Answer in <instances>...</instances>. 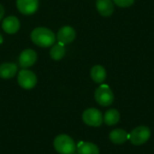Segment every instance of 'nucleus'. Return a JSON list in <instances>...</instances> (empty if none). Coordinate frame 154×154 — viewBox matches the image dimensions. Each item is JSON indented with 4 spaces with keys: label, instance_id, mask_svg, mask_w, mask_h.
I'll use <instances>...</instances> for the list:
<instances>
[{
    "label": "nucleus",
    "instance_id": "obj_1",
    "mask_svg": "<svg viewBox=\"0 0 154 154\" xmlns=\"http://www.w3.org/2000/svg\"><path fill=\"white\" fill-rule=\"evenodd\" d=\"M31 38L33 43L43 48L53 45L56 41L55 34L51 30L44 27L35 28L31 33Z\"/></svg>",
    "mask_w": 154,
    "mask_h": 154
},
{
    "label": "nucleus",
    "instance_id": "obj_2",
    "mask_svg": "<svg viewBox=\"0 0 154 154\" xmlns=\"http://www.w3.org/2000/svg\"><path fill=\"white\" fill-rule=\"evenodd\" d=\"M55 151L60 154H74L77 151V145L74 140L67 134L58 135L53 142Z\"/></svg>",
    "mask_w": 154,
    "mask_h": 154
},
{
    "label": "nucleus",
    "instance_id": "obj_3",
    "mask_svg": "<svg viewBox=\"0 0 154 154\" xmlns=\"http://www.w3.org/2000/svg\"><path fill=\"white\" fill-rule=\"evenodd\" d=\"M95 100L102 106H109L115 100V96L109 86L103 84L95 91Z\"/></svg>",
    "mask_w": 154,
    "mask_h": 154
},
{
    "label": "nucleus",
    "instance_id": "obj_4",
    "mask_svg": "<svg viewBox=\"0 0 154 154\" xmlns=\"http://www.w3.org/2000/svg\"><path fill=\"white\" fill-rule=\"evenodd\" d=\"M151 134L152 133L148 126H137L129 134V141L134 145H142L149 141Z\"/></svg>",
    "mask_w": 154,
    "mask_h": 154
},
{
    "label": "nucleus",
    "instance_id": "obj_5",
    "mask_svg": "<svg viewBox=\"0 0 154 154\" xmlns=\"http://www.w3.org/2000/svg\"><path fill=\"white\" fill-rule=\"evenodd\" d=\"M83 122L92 127H99L103 124V115L97 108H88L83 112L82 115Z\"/></svg>",
    "mask_w": 154,
    "mask_h": 154
},
{
    "label": "nucleus",
    "instance_id": "obj_6",
    "mask_svg": "<svg viewBox=\"0 0 154 154\" xmlns=\"http://www.w3.org/2000/svg\"><path fill=\"white\" fill-rule=\"evenodd\" d=\"M18 84L24 89H32L37 83V78L35 74L28 69H22L18 74Z\"/></svg>",
    "mask_w": 154,
    "mask_h": 154
},
{
    "label": "nucleus",
    "instance_id": "obj_7",
    "mask_svg": "<svg viewBox=\"0 0 154 154\" xmlns=\"http://www.w3.org/2000/svg\"><path fill=\"white\" fill-rule=\"evenodd\" d=\"M18 10L23 14H32L36 12L39 6L38 0H16Z\"/></svg>",
    "mask_w": 154,
    "mask_h": 154
},
{
    "label": "nucleus",
    "instance_id": "obj_8",
    "mask_svg": "<svg viewBox=\"0 0 154 154\" xmlns=\"http://www.w3.org/2000/svg\"><path fill=\"white\" fill-rule=\"evenodd\" d=\"M57 37L59 42H61L63 44H68L75 40L76 32L70 26H63L58 31Z\"/></svg>",
    "mask_w": 154,
    "mask_h": 154
},
{
    "label": "nucleus",
    "instance_id": "obj_9",
    "mask_svg": "<svg viewBox=\"0 0 154 154\" xmlns=\"http://www.w3.org/2000/svg\"><path fill=\"white\" fill-rule=\"evenodd\" d=\"M96 7L99 14L105 17H109L115 11V4L113 0H97Z\"/></svg>",
    "mask_w": 154,
    "mask_h": 154
},
{
    "label": "nucleus",
    "instance_id": "obj_10",
    "mask_svg": "<svg viewBox=\"0 0 154 154\" xmlns=\"http://www.w3.org/2000/svg\"><path fill=\"white\" fill-rule=\"evenodd\" d=\"M37 60V54L33 50L28 49V50H24L20 57H19V63L21 65L22 68H29L31 66H32L35 61Z\"/></svg>",
    "mask_w": 154,
    "mask_h": 154
},
{
    "label": "nucleus",
    "instance_id": "obj_11",
    "mask_svg": "<svg viewBox=\"0 0 154 154\" xmlns=\"http://www.w3.org/2000/svg\"><path fill=\"white\" fill-rule=\"evenodd\" d=\"M109 139L113 143L123 144L127 140H129V134L124 129L116 128V129H114L113 131L110 132Z\"/></svg>",
    "mask_w": 154,
    "mask_h": 154
},
{
    "label": "nucleus",
    "instance_id": "obj_12",
    "mask_svg": "<svg viewBox=\"0 0 154 154\" xmlns=\"http://www.w3.org/2000/svg\"><path fill=\"white\" fill-rule=\"evenodd\" d=\"M2 28L7 33H15L20 28V22L15 16H7L2 23Z\"/></svg>",
    "mask_w": 154,
    "mask_h": 154
},
{
    "label": "nucleus",
    "instance_id": "obj_13",
    "mask_svg": "<svg viewBox=\"0 0 154 154\" xmlns=\"http://www.w3.org/2000/svg\"><path fill=\"white\" fill-rule=\"evenodd\" d=\"M90 76L94 82L101 84L106 79V70L102 65H95L90 70Z\"/></svg>",
    "mask_w": 154,
    "mask_h": 154
},
{
    "label": "nucleus",
    "instance_id": "obj_14",
    "mask_svg": "<svg viewBox=\"0 0 154 154\" xmlns=\"http://www.w3.org/2000/svg\"><path fill=\"white\" fill-rule=\"evenodd\" d=\"M79 154H99L98 147L89 142H80L77 146Z\"/></svg>",
    "mask_w": 154,
    "mask_h": 154
},
{
    "label": "nucleus",
    "instance_id": "obj_15",
    "mask_svg": "<svg viewBox=\"0 0 154 154\" xmlns=\"http://www.w3.org/2000/svg\"><path fill=\"white\" fill-rule=\"evenodd\" d=\"M103 121L108 126H112V125H116L120 121L119 111L117 109H115V108L107 110L103 116Z\"/></svg>",
    "mask_w": 154,
    "mask_h": 154
},
{
    "label": "nucleus",
    "instance_id": "obj_16",
    "mask_svg": "<svg viewBox=\"0 0 154 154\" xmlns=\"http://www.w3.org/2000/svg\"><path fill=\"white\" fill-rule=\"evenodd\" d=\"M17 72V66L14 63H3L0 65V78L11 79Z\"/></svg>",
    "mask_w": 154,
    "mask_h": 154
},
{
    "label": "nucleus",
    "instance_id": "obj_17",
    "mask_svg": "<svg viewBox=\"0 0 154 154\" xmlns=\"http://www.w3.org/2000/svg\"><path fill=\"white\" fill-rule=\"evenodd\" d=\"M51 57L55 60H61L64 55H65V48H64V44L61 42L56 43L51 50Z\"/></svg>",
    "mask_w": 154,
    "mask_h": 154
},
{
    "label": "nucleus",
    "instance_id": "obj_18",
    "mask_svg": "<svg viewBox=\"0 0 154 154\" xmlns=\"http://www.w3.org/2000/svg\"><path fill=\"white\" fill-rule=\"evenodd\" d=\"M113 2L115 5H116L119 7L126 8V7H130L131 5H133L135 0H113Z\"/></svg>",
    "mask_w": 154,
    "mask_h": 154
},
{
    "label": "nucleus",
    "instance_id": "obj_19",
    "mask_svg": "<svg viewBox=\"0 0 154 154\" xmlns=\"http://www.w3.org/2000/svg\"><path fill=\"white\" fill-rule=\"evenodd\" d=\"M4 14H5V10H4V7L0 5V20L2 19V17L4 16Z\"/></svg>",
    "mask_w": 154,
    "mask_h": 154
},
{
    "label": "nucleus",
    "instance_id": "obj_20",
    "mask_svg": "<svg viewBox=\"0 0 154 154\" xmlns=\"http://www.w3.org/2000/svg\"><path fill=\"white\" fill-rule=\"evenodd\" d=\"M74 154H75V153H74Z\"/></svg>",
    "mask_w": 154,
    "mask_h": 154
}]
</instances>
